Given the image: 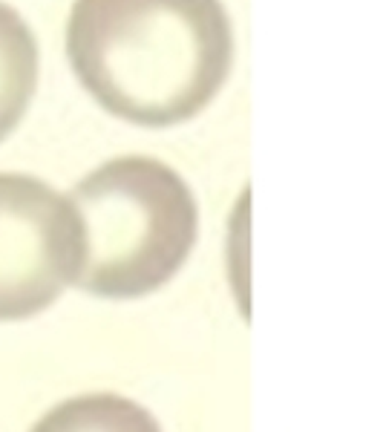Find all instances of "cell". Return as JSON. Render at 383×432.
I'll return each instance as SVG.
<instances>
[{"label": "cell", "mask_w": 383, "mask_h": 432, "mask_svg": "<svg viewBox=\"0 0 383 432\" xmlns=\"http://www.w3.org/2000/svg\"><path fill=\"white\" fill-rule=\"evenodd\" d=\"M32 432H161L156 418L130 398L92 392L46 412Z\"/></svg>", "instance_id": "5b68a950"}, {"label": "cell", "mask_w": 383, "mask_h": 432, "mask_svg": "<svg viewBox=\"0 0 383 432\" xmlns=\"http://www.w3.org/2000/svg\"><path fill=\"white\" fill-rule=\"evenodd\" d=\"M75 213L73 285L107 300L153 294L194 251L199 213L190 187L167 164L124 156L101 164L66 196Z\"/></svg>", "instance_id": "7a4b0ae2"}, {"label": "cell", "mask_w": 383, "mask_h": 432, "mask_svg": "<svg viewBox=\"0 0 383 432\" xmlns=\"http://www.w3.org/2000/svg\"><path fill=\"white\" fill-rule=\"evenodd\" d=\"M66 55L110 115L171 127L199 115L233 64L222 0H75Z\"/></svg>", "instance_id": "6da1fadb"}, {"label": "cell", "mask_w": 383, "mask_h": 432, "mask_svg": "<svg viewBox=\"0 0 383 432\" xmlns=\"http://www.w3.org/2000/svg\"><path fill=\"white\" fill-rule=\"evenodd\" d=\"M38 87V43L12 6L0 3V141L27 115Z\"/></svg>", "instance_id": "277c9868"}, {"label": "cell", "mask_w": 383, "mask_h": 432, "mask_svg": "<svg viewBox=\"0 0 383 432\" xmlns=\"http://www.w3.org/2000/svg\"><path fill=\"white\" fill-rule=\"evenodd\" d=\"M75 213L50 185L0 173V323L50 308L75 277Z\"/></svg>", "instance_id": "3957f363"}]
</instances>
